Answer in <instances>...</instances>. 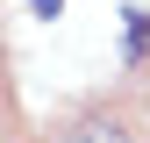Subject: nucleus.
Here are the masks:
<instances>
[{
  "instance_id": "obj_2",
  "label": "nucleus",
  "mask_w": 150,
  "mask_h": 143,
  "mask_svg": "<svg viewBox=\"0 0 150 143\" xmlns=\"http://www.w3.org/2000/svg\"><path fill=\"white\" fill-rule=\"evenodd\" d=\"M122 29H129V36H122V57L143 64V57H150V7H122Z\"/></svg>"
},
{
  "instance_id": "obj_3",
  "label": "nucleus",
  "mask_w": 150,
  "mask_h": 143,
  "mask_svg": "<svg viewBox=\"0 0 150 143\" xmlns=\"http://www.w3.org/2000/svg\"><path fill=\"white\" fill-rule=\"evenodd\" d=\"M29 14H36V22H57V14H64V0H29Z\"/></svg>"
},
{
  "instance_id": "obj_1",
  "label": "nucleus",
  "mask_w": 150,
  "mask_h": 143,
  "mask_svg": "<svg viewBox=\"0 0 150 143\" xmlns=\"http://www.w3.org/2000/svg\"><path fill=\"white\" fill-rule=\"evenodd\" d=\"M64 143H136V136H129V122H115V115H86V122L64 129Z\"/></svg>"
}]
</instances>
